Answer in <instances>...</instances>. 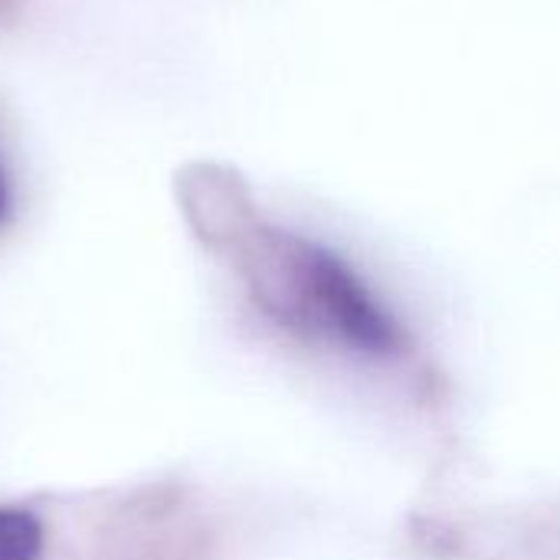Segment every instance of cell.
Here are the masks:
<instances>
[{"instance_id": "obj_1", "label": "cell", "mask_w": 560, "mask_h": 560, "mask_svg": "<svg viewBox=\"0 0 560 560\" xmlns=\"http://www.w3.org/2000/svg\"><path fill=\"white\" fill-rule=\"evenodd\" d=\"M174 194L190 233L272 331L368 371L417 358L413 331L371 276L345 249L269 213L236 167L190 161Z\"/></svg>"}, {"instance_id": "obj_2", "label": "cell", "mask_w": 560, "mask_h": 560, "mask_svg": "<svg viewBox=\"0 0 560 560\" xmlns=\"http://www.w3.org/2000/svg\"><path fill=\"white\" fill-rule=\"evenodd\" d=\"M46 558V528L23 505H0V560Z\"/></svg>"}, {"instance_id": "obj_3", "label": "cell", "mask_w": 560, "mask_h": 560, "mask_svg": "<svg viewBox=\"0 0 560 560\" xmlns=\"http://www.w3.org/2000/svg\"><path fill=\"white\" fill-rule=\"evenodd\" d=\"M10 217H13V180H10V171H7V161L0 151V230L10 223Z\"/></svg>"}, {"instance_id": "obj_4", "label": "cell", "mask_w": 560, "mask_h": 560, "mask_svg": "<svg viewBox=\"0 0 560 560\" xmlns=\"http://www.w3.org/2000/svg\"><path fill=\"white\" fill-rule=\"evenodd\" d=\"M23 7H26V0H0V26L16 23L20 13H23Z\"/></svg>"}]
</instances>
